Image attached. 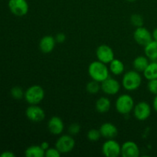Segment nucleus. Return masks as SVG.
Returning a JSON list of instances; mask_svg holds the SVG:
<instances>
[{
    "label": "nucleus",
    "mask_w": 157,
    "mask_h": 157,
    "mask_svg": "<svg viewBox=\"0 0 157 157\" xmlns=\"http://www.w3.org/2000/svg\"><path fill=\"white\" fill-rule=\"evenodd\" d=\"M141 83H142V77L140 72L135 70L126 72L122 78L123 87L128 91L137 90L140 87Z\"/></svg>",
    "instance_id": "2"
},
{
    "label": "nucleus",
    "mask_w": 157,
    "mask_h": 157,
    "mask_svg": "<svg viewBox=\"0 0 157 157\" xmlns=\"http://www.w3.org/2000/svg\"><path fill=\"white\" fill-rule=\"evenodd\" d=\"M101 90L105 94L115 95L121 90V84L114 78L108 77L101 83Z\"/></svg>",
    "instance_id": "12"
},
{
    "label": "nucleus",
    "mask_w": 157,
    "mask_h": 157,
    "mask_svg": "<svg viewBox=\"0 0 157 157\" xmlns=\"http://www.w3.org/2000/svg\"><path fill=\"white\" fill-rule=\"evenodd\" d=\"M40 146H41V148H42L44 151L49 148V144L48 142H46V141H44V142L41 143V144H40Z\"/></svg>",
    "instance_id": "32"
},
{
    "label": "nucleus",
    "mask_w": 157,
    "mask_h": 157,
    "mask_svg": "<svg viewBox=\"0 0 157 157\" xmlns=\"http://www.w3.org/2000/svg\"><path fill=\"white\" fill-rule=\"evenodd\" d=\"M133 38L138 44L144 47L153 40V34L144 26L136 28L133 32Z\"/></svg>",
    "instance_id": "9"
},
{
    "label": "nucleus",
    "mask_w": 157,
    "mask_h": 157,
    "mask_svg": "<svg viewBox=\"0 0 157 157\" xmlns=\"http://www.w3.org/2000/svg\"><path fill=\"white\" fill-rule=\"evenodd\" d=\"M25 115L28 119L34 123H39L45 118L44 110L38 104H30L25 110Z\"/></svg>",
    "instance_id": "10"
},
{
    "label": "nucleus",
    "mask_w": 157,
    "mask_h": 157,
    "mask_svg": "<svg viewBox=\"0 0 157 157\" xmlns=\"http://www.w3.org/2000/svg\"><path fill=\"white\" fill-rule=\"evenodd\" d=\"M126 1L129 2H135L136 0H126Z\"/></svg>",
    "instance_id": "35"
},
{
    "label": "nucleus",
    "mask_w": 157,
    "mask_h": 157,
    "mask_svg": "<svg viewBox=\"0 0 157 157\" xmlns=\"http://www.w3.org/2000/svg\"><path fill=\"white\" fill-rule=\"evenodd\" d=\"M130 22L135 27H141L144 25V18L140 14H133L130 17Z\"/></svg>",
    "instance_id": "25"
},
{
    "label": "nucleus",
    "mask_w": 157,
    "mask_h": 157,
    "mask_svg": "<svg viewBox=\"0 0 157 157\" xmlns=\"http://www.w3.org/2000/svg\"><path fill=\"white\" fill-rule=\"evenodd\" d=\"M15 153L12 151H4L0 154V157H15Z\"/></svg>",
    "instance_id": "31"
},
{
    "label": "nucleus",
    "mask_w": 157,
    "mask_h": 157,
    "mask_svg": "<svg viewBox=\"0 0 157 157\" xmlns=\"http://www.w3.org/2000/svg\"><path fill=\"white\" fill-rule=\"evenodd\" d=\"M111 103L110 99L106 97H101L95 103V108L97 111L101 113H105L108 112L110 109Z\"/></svg>",
    "instance_id": "18"
},
{
    "label": "nucleus",
    "mask_w": 157,
    "mask_h": 157,
    "mask_svg": "<svg viewBox=\"0 0 157 157\" xmlns=\"http://www.w3.org/2000/svg\"><path fill=\"white\" fill-rule=\"evenodd\" d=\"M153 40H155V41H157V28H156V29L153 30Z\"/></svg>",
    "instance_id": "34"
},
{
    "label": "nucleus",
    "mask_w": 157,
    "mask_h": 157,
    "mask_svg": "<svg viewBox=\"0 0 157 157\" xmlns=\"http://www.w3.org/2000/svg\"><path fill=\"white\" fill-rule=\"evenodd\" d=\"M44 152L41 146L33 145L26 149L25 155L26 157H43L44 156Z\"/></svg>",
    "instance_id": "22"
},
{
    "label": "nucleus",
    "mask_w": 157,
    "mask_h": 157,
    "mask_svg": "<svg viewBox=\"0 0 157 157\" xmlns=\"http://www.w3.org/2000/svg\"><path fill=\"white\" fill-rule=\"evenodd\" d=\"M147 89L152 94L157 95V79L149 80Z\"/></svg>",
    "instance_id": "27"
},
{
    "label": "nucleus",
    "mask_w": 157,
    "mask_h": 157,
    "mask_svg": "<svg viewBox=\"0 0 157 157\" xmlns=\"http://www.w3.org/2000/svg\"><path fill=\"white\" fill-rule=\"evenodd\" d=\"M80 131H81V126L77 124V123H74V124H71L69 126L68 132L71 136L77 135L78 133H79Z\"/></svg>",
    "instance_id": "29"
},
{
    "label": "nucleus",
    "mask_w": 157,
    "mask_h": 157,
    "mask_svg": "<svg viewBox=\"0 0 157 157\" xmlns=\"http://www.w3.org/2000/svg\"><path fill=\"white\" fill-rule=\"evenodd\" d=\"M144 76L146 79H157V61H153L149 63L147 68L144 70Z\"/></svg>",
    "instance_id": "21"
},
{
    "label": "nucleus",
    "mask_w": 157,
    "mask_h": 157,
    "mask_svg": "<svg viewBox=\"0 0 157 157\" xmlns=\"http://www.w3.org/2000/svg\"><path fill=\"white\" fill-rule=\"evenodd\" d=\"M133 112L136 120L140 121H144L148 119L151 115L152 108L147 102L140 101L134 106Z\"/></svg>",
    "instance_id": "8"
},
{
    "label": "nucleus",
    "mask_w": 157,
    "mask_h": 157,
    "mask_svg": "<svg viewBox=\"0 0 157 157\" xmlns=\"http://www.w3.org/2000/svg\"><path fill=\"white\" fill-rule=\"evenodd\" d=\"M87 139L91 142H96V141L99 140L101 138V134L99 130H96V129H91L87 132Z\"/></svg>",
    "instance_id": "26"
},
{
    "label": "nucleus",
    "mask_w": 157,
    "mask_h": 157,
    "mask_svg": "<svg viewBox=\"0 0 157 157\" xmlns=\"http://www.w3.org/2000/svg\"><path fill=\"white\" fill-rule=\"evenodd\" d=\"M101 136L108 139H113L117 136L118 130L116 126L111 123H104L100 127Z\"/></svg>",
    "instance_id": "16"
},
{
    "label": "nucleus",
    "mask_w": 157,
    "mask_h": 157,
    "mask_svg": "<svg viewBox=\"0 0 157 157\" xmlns=\"http://www.w3.org/2000/svg\"><path fill=\"white\" fill-rule=\"evenodd\" d=\"M102 153L107 157H118L121 155V146L115 140H107L103 144Z\"/></svg>",
    "instance_id": "6"
},
{
    "label": "nucleus",
    "mask_w": 157,
    "mask_h": 157,
    "mask_svg": "<svg viewBox=\"0 0 157 157\" xmlns=\"http://www.w3.org/2000/svg\"><path fill=\"white\" fill-rule=\"evenodd\" d=\"M144 53L151 61H157V41L153 40L144 46Z\"/></svg>",
    "instance_id": "17"
},
{
    "label": "nucleus",
    "mask_w": 157,
    "mask_h": 157,
    "mask_svg": "<svg viewBox=\"0 0 157 157\" xmlns=\"http://www.w3.org/2000/svg\"><path fill=\"white\" fill-rule=\"evenodd\" d=\"M140 154L139 147L133 141H127L121 146V156L123 157H138Z\"/></svg>",
    "instance_id": "13"
},
{
    "label": "nucleus",
    "mask_w": 157,
    "mask_h": 157,
    "mask_svg": "<svg viewBox=\"0 0 157 157\" xmlns=\"http://www.w3.org/2000/svg\"><path fill=\"white\" fill-rule=\"evenodd\" d=\"M8 6L14 15L23 17L29 12V6L26 0H9Z\"/></svg>",
    "instance_id": "5"
},
{
    "label": "nucleus",
    "mask_w": 157,
    "mask_h": 157,
    "mask_svg": "<svg viewBox=\"0 0 157 157\" xmlns=\"http://www.w3.org/2000/svg\"><path fill=\"white\" fill-rule=\"evenodd\" d=\"M44 90L40 85H32L25 91V99L29 104H39L44 100Z\"/></svg>",
    "instance_id": "4"
},
{
    "label": "nucleus",
    "mask_w": 157,
    "mask_h": 157,
    "mask_svg": "<svg viewBox=\"0 0 157 157\" xmlns=\"http://www.w3.org/2000/svg\"><path fill=\"white\" fill-rule=\"evenodd\" d=\"M86 90L89 94H95L98 93L99 90H101V84L98 81L92 80L91 81L87 83V86H86Z\"/></svg>",
    "instance_id": "23"
},
{
    "label": "nucleus",
    "mask_w": 157,
    "mask_h": 157,
    "mask_svg": "<svg viewBox=\"0 0 157 157\" xmlns=\"http://www.w3.org/2000/svg\"><path fill=\"white\" fill-rule=\"evenodd\" d=\"M11 96L15 100H21L24 98L25 92L23 89L19 86H15L13 87L10 90Z\"/></svg>",
    "instance_id": "24"
},
{
    "label": "nucleus",
    "mask_w": 157,
    "mask_h": 157,
    "mask_svg": "<svg viewBox=\"0 0 157 157\" xmlns=\"http://www.w3.org/2000/svg\"><path fill=\"white\" fill-rule=\"evenodd\" d=\"M61 153L58 151V149L55 148H50L49 147L48 150L44 152V156L46 157H59Z\"/></svg>",
    "instance_id": "28"
},
{
    "label": "nucleus",
    "mask_w": 157,
    "mask_h": 157,
    "mask_svg": "<svg viewBox=\"0 0 157 157\" xmlns=\"http://www.w3.org/2000/svg\"><path fill=\"white\" fill-rule=\"evenodd\" d=\"M56 44L55 38L51 35L44 36L39 41V49L44 54L51 53L54 50Z\"/></svg>",
    "instance_id": "15"
},
{
    "label": "nucleus",
    "mask_w": 157,
    "mask_h": 157,
    "mask_svg": "<svg viewBox=\"0 0 157 157\" xmlns=\"http://www.w3.org/2000/svg\"><path fill=\"white\" fill-rule=\"evenodd\" d=\"M110 70L106 64L100 61H95L90 63L88 67V74L92 80L101 83L109 76Z\"/></svg>",
    "instance_id": "1"
},
{
    "label": "nucleus",
    "mask_w": 157,
    "mask_h": 157,
    "mask_svg": "<svg viewBox=\"0 0 157 157\" xmlns=\"http://www.w3.org/2000/svg\"><path fill=\"white\" fill-rule=\"evenodd\" d=\"M134 101L130 95L124 94L120 95L115 103L117 111L123 115H127L134 108Z\"/></svg>",
    "instance_id": "3"
},
{
    "label": "nucleus",
    "mask_w": 157,
    "mask_h": 157,
    "mask_svg": "<svg viewBox=\"0 0 157 157\" xmlns=\"http://www.w3.org/2000/svg\"><path fill=\"white\" fill-rule=\"evenodd\" d=\"M96 56L98 61L106 64H110L115 58L113 49L107 44H101L98 47L96 51Z\"/></svg>",
    "instance_id": "11"
},
{
    "label": "nucleus",
    "mask_w": 157,
    "mask_h": 157,
    "mask_svg": "<svg viewBox=\"0 0 157 157\" xmlns=\"http://www.w3.org/2000/svg\"><path fill=\"white\" fill-rule=\"evenodd\" d=\"M149 63H150V61H149L148 58L147 56L140 55V56H138L135 58L133 62V66L135 71L140 73V72L144 71V70L148 66Z\"/></svg>",
    "instance_id": "19"
},
{
    "label": "nucleus",
    "mask_w": 157,
    "mask_h": 157,
    "mask_svg": "<svg viewBox=\"0 0 157 157\" xmlns=\"http://www.w3.org/2000/svg\"><path fill=\"white\" fill-rule=\"evenodd\" d=\"M55 41L58 43H63L64 42V41L66 40V35L65 34L63 33V32H60L58 33L55 36Z\"/></svg>",
    "instance_id": "30"
},
{
    "label": "nucleus",
    "mask_w": 157,
    "mask_h": 157,
    "mask_svg": "<svg viewBox=\"0 0 157 157\" xmlns=\"http://www.w3.org/2000/svg\"><path fill=\"white\" fill-rule=\"evenodd\" d=\"M48 129L52 135L58 136L62 133L64 129L63 121L58 117H52L48 122Z\"/></svg>",
    "instance_id": "14"
},
{
    "label": "nucleus",
    "mask_w": 157,
    "mask_h": 157,
    "mask_svg": "<svg viewBox=\"0 0 157 157\" xmlns=\"http://www.w3.org/2000/svg\"><path fill=\"white\" fill-rule=\"evenodd\" d=\"M75 147V141L71 135H62L56 141L55 147L58 151L63 153H68L73 150Z\"/></svg>",
    "instance_id": "7"
},
{
    "label": "nucleus",
    "mask_w": 157,
    "mask_h": 157,
    "mask_svg": "<svg viewBox=\"0 0 157 157\" xmlns=\"http://www.w3.org/2000/svg\"><path fill=\"white\" fill-rule=\"evenodd\" d=\"M153 107L155 111L157 113V95H155V98L153 101Z\"/></svg>",
    "instance_id": "33"
},
{
    "label": "nucleus",
    "mask_w": 157,
    "mask_h": 157,
    "mask_svg": "<svg viewBox=\"0 0 157 157\" xmlns=\"http://www.w3.org/2000/svg\"><path fill=\"white\" fill-rule=\"evenodd\" d=\"M109 64H110L109 65V70L113 75H121L124 72V69H125L124 64L120 59L114 58Z\"/></svg>",
    "instance_id": "20"
}]
</instances>
